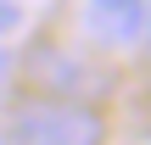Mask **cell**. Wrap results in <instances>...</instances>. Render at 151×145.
Returning a JSON list of instances; mask_svg holds the SVG:
<instances>
[{
	"instance_id": "5",
	"label": "cell",
	"mask_w": 151,
	"mask_h": 145,
	"mask_svg": "<svg viewBox=\"0 0 151 145\" xmlns=\"http://www.w3.org/2000/svg\"><path fill=\"white\" fill-rule=\"evenodd\" d=\"M6 67H11V56H6V50H0V84H6Z\"/></svg>"
},
{
	"instance_id": "3",
	"label": "cell",
	"mask_w": 151,
	"mask_h": 145,
	"mask_svg": "<svg viewBox=\"0 0 151 145\" xmlns=\"http://www.w3.org/2000/svg\"><path fill=\"white\" fill-rule=\"evenodd\" d=\"M34 67H45L39 78H45V89H50V95H62V101H84V106H90V95H101V89H106L101 78H90V67H84V61H73V56H62V50H39V56H34Z\"/></svg>"
},
{
	"instance_id": "6",
	"label": "cell",
	"mask_w": 151,
	"mask_h": 145,
	"mask_svg": "<svg viewBox=\"0 0 151 145\" xmlns=\"http://www.w3.org/2000/svg\"><path fill=\"white\" fill-rule=\"evenodd\" d=\"M140 45H146V56H151V22H146V34H140Z\"/></svg>"
},
{
	"instance_id": "1",
	"label": "cell",
	"mask_w": 151,
	"mask_h": 145,
	"mask_svg": "<svg viewBox=\"0 0 151 145\" xmlns=\"http://www.w3.org/2000/svg\"><path fill=\"white\" fill-rule=\"evenodd\" d=\"M106 123L95 106L84 101H62V95H28L11 106L0 145H101Z\"/></svg>"
},
{
	"instance_id": "2",
	"label": "cell",
	"mask_w": 151,
	"mask_h": 145,
	"mask_svg": "<svg viewBox=\"0 0 151 145\" xmlns=\"http://www.w3.org/2000/svg\"><path fill=\"white\" fill-rule=\"evenodd\" d=\"M146 22H151V0H90L84 6V28L101 45H112V50L140 45Z\"/></svg>"
},
{
	"instance_id": "4",
	"label": "cell",
	"mask_w": 151,
	"mask_h": 145,
	"mask_svg": "<svg viewBox=\"0 0 151 145\" xmlns=\"http://www.w3.org/2000/svg\"><path fill=\"white\" fill-rule=\"evenodd\" d=\"M11 28H22V6L17 0H0V34H11Z\"/></svg>"
}]
</instances>
